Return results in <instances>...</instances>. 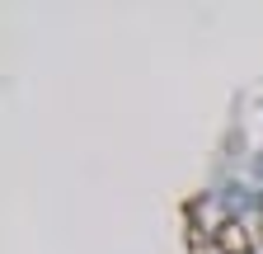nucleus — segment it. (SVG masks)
I'll return each instance as SVG.
<instances>
[{
  "label": "nucleus",
  "instance_id": "obj_1",
  "mask_svg": "<svg viewBox=\"0 0 263 254\" xmlns=\"http://www.w3.org/2000/svg\"><path fill=\"white\" fill-rule=\"evenodd\" d=\"M254 249V231L245 226V221L226 216L212 226V254H249Z\"/></svg>",
  "mask_w": 263,
  "mask_h": 254
},
{
  "label": "nucleus",
  "instance_id": "obj_2",
  "mask_svg": "<svg viewBox=\"0 0 263 254\" xmlns=\"http://www.w3.org/2000/svg\"><path fill=\"white\" fill-rule=\"evenodd\" d=\"M249 231H254V245H263V207H258V216H254V226H249Z\"/></svg>",
  "mask_w": 263,
  "mask_h": 254
},
{
  "label": "nucleus",
  "instance_id": "obj_3",
  "mask_svg": "<svg viewBox=\"0 0 263 254\" xmlns=\"http://www.w3.org/2000/svg\"><path fill=\"white\" fill-rule=\"evenodd\" d=\"M258 179H263V155H258Z\"/></svg>",
  "mask_w": 263,
  "mask_h": 254
}]
</instances>
